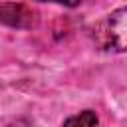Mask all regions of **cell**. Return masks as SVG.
Segmentation results:
<instances>
[{
    "mask_svg": "<svg viewBox=\"0 0 127 127\" xmlns=\"http://www.w3.org/2000/svg\"><path fill=\"white\" fill-rule=\"evenodd\" d=\"M125 16L127 10L119 8L97 24L93 38L101 48H115L117 52H125Z\"/></svg>",
    "mask_w": 127,
    "mask_h": 127,
    "instance_id": "cell-1",
    "label": "cell"
},
{
    "mask_svg": "<svg viewBox=\"0 0 127 127\" xmlns=\"http://www.w3.org/2000/svg\"><path fill=\"white\" fill-rule=\"evenodd\" d=\"M75 121H77L79 127H99V117H97L95 111H91V109L81 111V113L75 117Z\"/></svg>",
    "mask_w": 127,
    "mask_h": 127,
    "instance_id": "cell-3",
    "label": "cell"
},
{
    "mask_svg": "<svg viewBox=\"0 0 127 127\" xmlns=\"http://www.w3.org/2000/svg\"><path fill=\"white\" fill-rule=\"evenodd\" d=\"M40 2H56V4H62V6H67V8H75L81 4V0H40Z\"/></svg>",
    "mask_w": 127,
    "mask_h": 127,
    "instance_id": "cell-4",
    "label": "cell"
},
{
    "mask_svg": "<svg viewBox=\"0 0 127 127\" xmlns=\"http://www.w3.org/2000/svg\"><path fill=\"white\" fill-rule=\"evenodd\" d=\"M64 127H79V125H77V121H75V117H69V119H65V123H64Z\"/></svg>",
    "mask_w": 127,
    "mask_h": 127,
    "instance_id": "cell-5",
    "label": "cell"
},
{
    "mask_svg": "<svg viewBox=\"0 0 127 127\" xmlns=\"http://www.w3.org/2000/svg\"><path fill=\"white\" fill-rule=\"evenodd\" d=\"M0 24L12 28H32L36 24V14L32 8L16 2H2L0 4Z\"/></svg>",
    "mask_w": 127,
    "mask_h": 127,
    "instance_id": "cell-2",
    "label": "cell"
}]
</instances>
